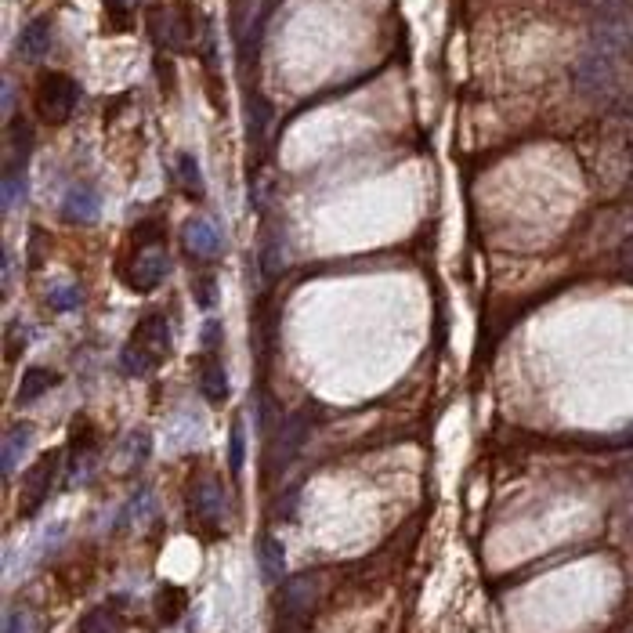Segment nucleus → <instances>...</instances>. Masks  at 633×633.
Listing matches in <instances>:
<instances>
[{"label": "nucleus", "instance_id": "1", "mask_svg": "<svg viewBox=\"0 0 633 633\" xmlns=\"http://www.w3.org/2000/svg\"><path fill=\"white\" fill-rule=\"evenodd\" d=\"M171 272V254H167V239H163L160 221H145L134 232L131 265H127V283L138 293H152Z\"/></svg>", "mask_w": 633, "mask_h": 633}, {"label": "nucleus", "instance_id": "2", "mask_svg": "<svg viewBox=\"0 0 633 633\" xmlns=\"http://www.w3.org/2000/svg\"><path fill=\"white\" fill-rule=\"evenodd\" d=\"M171 351V322L167 315L152 312L134 326L131 341L120 351V369L123 377H149L152 369L160 366L163 355Z\"/></svg>", "mask_w": 633, "mask_h": 633}, {"label": "nucleus", "instance_id": "3", "mask_svg": "<svg viewBox=\"0 0 633 633\" xmlns=\"http://www.w3.org/2000/svg\"><path fill=\"white\" fill-rule=\"evenodd\" d=\"M33 105H37L40 120L62 127L80 105V84L69 73H44L37 80V91H33Z\"/></svg>", "mask_w": 633, "mask_h": 633}, {"label": "nucleus", "instance_id": "4", "mask_svg": "<svg viewBox=\"0 0 633 633\" xmlns=\"http://www.w3.org/2000/svg\"><path fill=\"white\" fill-rule=\"evenodd\" d=\"M572 76H576V87L586 98H608L615 95V87H619V58L590 44V48L579 55L576 73Z\"/></svg>", "mask_w": 633, "mask_h": 633}, {"label": "nucleus", "instance_id": "5", "mask_svg": "<svg viewBox=\"0 0 633 633\" xmlns=\"http://www.w3.org/2000/svg\"><path fill=\"white\" fill-rule=\"evenodd\" d=\"M58 467H62V453H44L26 474H22V492H19V514L33 518V514L48 503L51 489H55Z\"/></svg>", "mask_w": 633, "mask_h": 633}, {"label": "nucleus", "instance_id": "6", "mask_svg": "<svg viewBox=\"0 0 633 633\" xmlns=\"http://www.w3.org/2000/svg\"><path fill=\"white\" fill-rule=\"evenodd\" d=\"M315 597H319V576H315V572L286 579L283 594H279V619H283V626L301 630L315 608Z\"/></svg>", "mask_w": 633, "mask_h": 633}, {"label": "nucleus", "instance_id": "7", "mask_svg": "<svg viewBox=\"0 0 633 633\" xmlns=\"http://www.w3.org/2000/svg\"><path fill=\"white\" fill-rule=\"evenodd\" d=\"M189 514L203 529H218L225 521V489L218 478H199L189 489Z\"/></svg>", "mask_w": 633, "mask_h": 633}, {"label": "nucleus", "instance_id": "8", "mask_svg": "<svg viewBox=\"0 0 633 633\" xmlns=\"http://www.w3.org/2000/svg\"><path fill=\"white\" fill-rule=\"evenodd\" d=\"M152 37L160 40L163 48L171 51H192V37H196V26L181 8H156L152 11Z\"/></svg>", "mask_w": 633, "mask_h": 633}, {"label": "nucleus", "instance_id": "9", "mask_svg": "<svg viewBox=\"0 0 633 633\" xmlns=\"http://www.w3.org/2000/svg\"><path fill=\"white\" fill-rule=\"evenodd\" d=\"M308 427H312L308 424V409H297L283 424V431H279V442L272 445V467H286L293 456L301 453L304 438H308Z\"/></svg>", "mask_w": 633, "mask_h": 633}, {"label": "nucleus", "instance_id": "10", "mask_svg": "<svg viewBox=\"0 0 633 633\" xmlns=\"http://www.w3.org/2000/svg\"><path fill=\"white\" fill-rule=\"evenodd\" d=\"M181 243H185V250H189L192 257H203V261H210V257L221 254L218 228L210 225V221H203V218L185 221V228H181Z\"/></svg>", "mask_w": 633, "mask_h": 633}, {"label": "nucleus", "instance_id": "11", "mask_svg": "<svg viewBox=\"0 0 633 633\" xmlns=\"http://www.w3.org/2000/svg\"><path fill=\"white\" fill-rule=\"evenodd\" d=\"M98 210H102V199L91 185H73L62 199V218L69 225H91L98 218Z\"/></svg>", "mask_w": 633, "mask_h": 633}, {"label": "nucleus", "instance_id": "12", "mask_svg": "<svg viewBox=\"0 0 633 633\" xmlns=\"http://www.w3.org/2000/svg\"><path fill=\"white\" fill-rule=\"evenodd\" d=\"M51 40H55V29H51V19H29L19 33V55L29 58V62H40V58L51 51Z\"/></svg>", "mask_w": 633, "mask_h": 633}, {"label": "nucleus", "instance_id": "13", "mask_svg": "<svg viewBox=\"0 0 633 633\" xmlns=\"http://www.w3.org/2000/svg\"><path fill=\"white\" fill-rule=\"evenodd\" d=\"M257 561H261V576H265V583H268V586L283 583V576H286V550H283V539L261 536V543H257Z\"/></svg>", "mask_w": 633, "mask_h": 633}, {"label": "nucleus", "instance_id": "14", "mask_svg": "<svg viewBox=\"0 0 633 633\" xmlns=\"http://www.w3.org/2000/svg\"><path fill=\"white\" fill-rule=\"evenodd\" d=\"M58 384V373L48 366H29L19 380V406H29V402H37L40 395H48L51 388Z\"/></svg>", "mask_w": 633, "mask_h": 633}, {"label": "nucleus", "instance_id": "15", "mask_svg": "<svg viewBox=\"0 0 633 633\" xmlns=\"http://www.w3.org/2000/svg\"><path fill=\"white\" fill-rule=\"evenodd\" d=\"M199 391L207 395L210 406H225L228 402V373L218 359H207L199 369Z\"/></svg>", "mask_w": 633, "mask_h": 633}, {"label": "nucleus", "instance_id": "16", "mask_svg": "<svg viewBox=\"0 0 633 633\" xmlns=\"http://www.w3.org/2000/svg\"><path fill=\"white\" fill-rule=\"evenodd\" d=\"M174 178H178L181 192L189 199H203L207 196V181H203V171H199L196 156H189V152H181L178 163H174Z\"/></svg>", "mask_w": 633, "mask_h": 633}, {"label": "nucleus", "instance_id": "17", "mask_svg": "<svg viewBox=\"0 0 633 633\" xmlns=\"http://www.w3.org/2000/svg\"><path fill=\"white\" fill-rule=\"evenodd\" d=\"M29 442H33V427H29V424L8 427V435H4V478H11V474H15L19 460L26 456Z\"/></svg>", "mask_w": 633, "mask_h": 633}, {"label": "nucleus", "instance_id": "18", "mask_svg": "<svg viewBox=\"0 0 633 633\" xmlns=\"http://www.w3.org/2000/svg\"><path fill=\"white\" fill-rule=\"evenodd\" d=\"M26 199V163H4V210Z\"/></svg>", "mask_w": 633, "mask_h": 633}, {"label": "nucleus", "instance_id": "19", "mask_svg": "<svg viewBox=\"0 0 633 633\" xmlns=\"http://www.w3.org/2000/svg\"><path fill=\"white\" fill-rule=\"evenodd\" d=\"M76 633H120V619H116L113 608H91V612L80 619Z\"/></svg>", "mask_w": 633, "mask_h": 633}, {"label": "nucleus", "instance_id": "20", "mask_svg": "<svg viewBox=\"0 0 633 633\" xmlns=\"http://www.w3.org/2000/svg\"><path fill=\"white\" fill-rule=\"evenodd\" d=\"M48 304L55 308V312H73V308H80V286L76 283H55L48 290Z\"/></svg>", "mask_w": 633, "mask_h": 633}, {"label": "nucleus", "instance_id": "21", "mask_svg": "<svg viewBox=\"0 0 633 633\" xmlns=\"http://www.w3.org/2000/svg\"><path fill=\"white\" fill-rule=\"evenodd\" d=\"M243 460H246V435H243V420L232 424V442H228V467L232 474L243 471Z\"/></svg>", "mask_w": 633, "mask_h": 633}, {"label": "nucleus", "instance_id": "22", "mask_svg": "<svg viewBox=\"0 0 633 633\" xmlns=\"http://www.w3.org/2000/svg\"><path fill=\"white\" fill-rule=\"evenodd\" d=\"M192 297H196L199 308H214V279H210V275L192 279Z\"/></svg>", "mask_w": 633, "mask_h": 633}, {"label": "nucleus", "instance_id": "23", "mask_svg": "<svg viewBox=\"0 0 633 633\" xmlns=\"http://www.w3.org/2000/svg\"><path fill=\"white\" fill-rule=\"evenodd\" d=\"M4 633H33V619H29L26 608H11L8 623H4Z\"/></svg>", "mask_w": 633, "mask_h": 633}, {"label": "nucleus", "instance_id": "24", "mask_svg": "<svg viewBox=\"0 0 633 633\" xmlns=\"http://www.w3.org/2000/svg\"><path fill=\"white\" fill-rule=\"evenodd\" d=\"M134 4H138V0H105V8L116 11V15H131Z\"/></svg>", "mask_w": 633, "mask_h": 633}, {"label": "nucleus", "instance_id": "25", "mask_svg": "<svg viewBox=\"0 0 633 633\" xmlns=\"http://www.w3.org/2000/svg\"><path fill=\"white\" fill-rule=\"evenodd\" d=\"M218 333H221L218 322H207V326H203V344H207V348H214V344H218Z\"/></svg>", "mask_w": 633, "mask_h": 633}, {"label": "nucleus", "instance_id": "26", "mask_svg": "<svg viewBox=\"0 0 633 633\" xmlns=\"http://www.w3.org/2000/svg\"><path fill=\"white\" fill-rule=\"evenodd\" d=\"M623 268H626V275H630V279H633V246H630V250H626V254H623Z\"/></svg>", "mask_w": 633, "mask_h": 633}]
</instances>
